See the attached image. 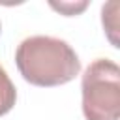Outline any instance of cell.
Returning <instances> with one entry per match:
<instances>
[{"mask_svg": "<svg viewBox=\"0 0 120 120\" xmlns=\"http://www.w3.org/2000/svg\"><path fill=\"white\" fill-rule=\"evenodd\" d=\"M17 101V90L4 66H0V116L8 114Z\"/></svg>", "mask_w": 120, "mask_h": 120, "instance_id": "cell-3", "label": "cell"}, {"mask_svg": "<svg viewBox=\"0 0 120 120\" xmlns=\"http://www.w3.org/2000/svg\"><path fill=\"white\" fill-rule=\"evenodd\" d=\"M0 34H2V24H0Z\"/></svg>", "mask_w": 120, "mask_h": 120, "instance_id": "cell-5", "label": "cell"}, {"mask_svg": "<svg viewBox=\"0 0 120 120\" xmlns=\"http://www.w3.org/2000/svg\"><path fill=\"white\" fill-rule=\"evenodd\" d=\"M86 6H88V2H79V4H73V2H60V4H54V2H51V8L56 9V11H60V13H64L66 17H71V15L81 13Z\"/></svg>", "mask_w": 120, "mask_h": 120, "instance_id": "cell-4", "label": "cell"}, {"mask_svg": "<svg viewBox=\"0 0 120 120\" xmlns=\"http://www.w3.org/2000/svg\"><path fill=\"white\" fill-rule=\"evenodd\" d=\"M81 94L86 120H118L120 68L109 58L94 60L82 73Z\"/></svg>", "mask_w": 120, "mask_h": 120, "instance_id": "cell-2", "label": "cell"}, {"mask_svg": "<svg viewBox=\"0 0 120 120\" xmlns=\"http://www.w3.org/2000/svg\"><path fill=\"white\" fill-rule=\"evenodd\" d=\"M15 64L22 79L34 86H60L81 71L73 47L52 36H30L15 51Z\"/></svg>", "mask_w": 120, "mask_h": 120, "instance_id": "cell-1", "label": "cell"}]
</instances>
